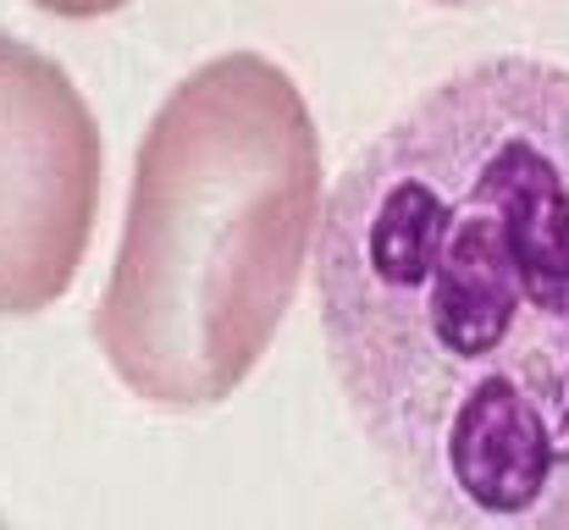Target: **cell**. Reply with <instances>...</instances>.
<instances>
[{"label": "cell", "instance_id": "obj_3", "mask_svg": "<svg viewBox=\"0 0 569 530\" xmlns=\"http://www.w3.org/2000/svg\"><path fill=\"white\" fill-rule=\"evenodd\" d=\"M100 172V128L67 67L0 28V316H33L72 288Z\"/></svg>", "mask_w": 569, "mask_h": 530}, {"label": "cell", "instance_id": "obj_5", "mask_svg": "<svg viewBox=\"0 0 569 530\" xmlns=\"http://www.w3.org/2000/svg\"><path fill=\"white\" fill-rule=\"evenodd\" d=\"M448 6H465V0H448Z\"/></svg>", "mask_w": 569, "mask_h": 530}, {"label": "cell", "instance_id": "obj_1", "mask_svg": "<svg viewBox=\"0 0 569 530\" xmlns=\"http://www.w3.org/2000/svg\"><path fill=\"white\" fill-rule=\"evenodd\" d=\"M316 299L426 530H569V72L476 61L343 167Z\"/></svg>", "mask_w": 569, "mask_h": 530}, {"label": "cell", "instance_id": "obj_4", "mask_svg": "<svg viewBox=\"0 0 569 530\" xmlns=\"http://www.w3.org/2000/svg\"><path fill=\"white\" fill-rule=\"evenodd\" d=\"M33 6H44L56 17H106V11H117L128 0H33Z\"/></svg>", "mask_w": 569, "mask_h": 530}, {"label": "cell", "instance_id": "obj_2", "mask_svg": "<svg viewBox=\"0 0 569 530\" xmlns=\"http://www.w3.org/2000/svg\"><path fill=\"white\" fill-rule=\"evenodd\" d=\"M321 139L299 83L232 50L156 111L94 338L156 409H210L271 349L321 238Z\"/></svg>", "mask_w": 569, "mask_h": 530}]
</instances>
